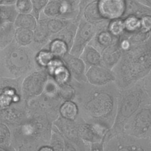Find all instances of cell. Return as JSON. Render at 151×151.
Listing matches in <instances>:
<instances>
[{"label":"cell","instance_id":"cell-1","mask_svg":"<svg viewBox=\"0 0 151 151\" xmlns=\"http://www.w3.org/2000/svg\"><path fill=\"white\" fill-rule=\"evenodd\" d=\"M151 70V34L140 44L132 45L122 51V57L113 68L115 83L119 90L128 88L142 80Z\"/></svg>","mask_w":151,"mask_h":151},{"label":"cell","instance_id":"cell-2","mask_svg":"<svg viewBox=\"0 0 151 151\" xmlns=\"http://www.w3.org/2000/svg\"><path fill=\"white\" fill-rule=\"evenodd\" d=\"M119 89L115 82L96 86L89 93L84 110L91 123L99 124L110 129L114 123L117 110Z\"/></svg>","mask_w":151,"mask_h":151},{"label":"cell","instance_id":"cell-3","mask_svg":"<svg viewBox=\"0 0 151 151\" xmlns=\"http://www.w3.org/2000/svg\"><path fill=\"white\" fill-rule=\"evenodd\" d=\"M147 103L151 102L145 91L142 80L128 88L119 90L114 122L111 128L106 133L104 141L123 132L127 120L140 107Z\"/></svg>","mask_w":151,"mask_h":151},{"label":"cell","instance_id":"cell-4","mask_svg":"<svg viewBox=\"0 0 151 151\" xmlns=\"http://www.w3.org/2000/svg\"><path fill=\"white\" fill-rule=\"evenodd\" d=\"M0 51V75L2 77L17 78L31 68L32 53L27 46L11 42Z\"/></svg>","mask_w":151,"mask_h":151},{"label":"cell","instance_id":"cell-5","mask_svg":"<svg viewBox=\"0 0 151 151\" xmlns=\"http://www.w3.org/2000/svg\"><path fill=\"white\" fill-rule=\"evenodd\" d=\"M104 151H151L150 137L141 138L122 132L104 141Z\"/></svg>","mask_w":151,"mask_h":151},{"label":"cell","instance_id":"cell-6","mask_svg":"<svg viewBox=\"0 0 151 151\" xmlns=\"http://www.w3.org/2000/svg\"><path fill=\"white\" fill-rule=\"evenodd\" d=\"M123 132L141 138L151 137V103L137 110L126 123Z\"/></svg>","mask_w":151,"mask_h":151},{"label":"cell","instance_id":"cell-7","mask_svg":"<svg viewBox=\"0 0 151 151\" xmlns=\"http://www.w3.org/2000/svg\"><path fill=\"white\" fill-rule=\"evenodd\" d=\"M107 20L99 23L87 21L83 17L78 20V24L73 45L69 52L77 57H80L85 47L90 44L98 29Z\"/></svg>","mask_w":151,"mask_h":151},{"label":"cell","instance_id":"cell-8","mask_svg":"<svg viewBox=\"0 0 151 151\" xmlns=\"http://www.w3.org/2000/svg\"><path fill=\"white\" fill-rule=\"evenodd\" d=\"M49 73L47 69L38 70L27 76L21 84V94L25 99L39 96L48 82Z\"/></svg>","mask_w":151,"mask_h":151},{"label":"cell","instance_id":"cell-9","mask_svg":"<svg viewBox=\"0 0 151 151\" xmlns=\"http://www.w3.org/2000/svg\"><path fill=\"white\" fill-rule=\"evenodd\" d=\"M110 129L94 123H84L78 125V136L81 142L86 146L97 143H104L106 133Z\"/></svg>","mask_w":151,"mask_h":151},{"label":"cell","instance_id":"cell-10","mask_svg":"<svg viewBox=\"0 0 151 151\" xmlns=\"http://www.w3.org/2000/svg\"><path fill=\"white\" fill-rule=\"evenodd\" d=\"M103 18L110 21L123 18L126 10V0H97Z\"/></svg>","mask_w":151,"mask_h":151},{"label":"cell","instance_id":"cell-11","mask_svg":"<svg viewBox=\"0 0 151 151\" xmlns=\"http://www.w3.org/2000/svg\"><path fill=\"white\" fill-rule=\"evenodd\" d=\"M87 83L90 84L101 86L114 82L116 78L112 70L103 65H93L88 67L86 73Z\"/></svg>","mask_w":151,"mask_h":151},{"label":"cell","instance_id":"cell-12","mask_svg":"<svg viewBox=\"0 0 151 151\" xmlns=\"http://www.w3.org/2000/svg\"><path fill=\"white\" fill-rule=\"evenodd\" d=\"M62 60L74 78L78 82H87L86 76L87 67L84 61L80 57L67 52L62 58Z\"/></svg>","mask_w":151,"mask_h":151},{"label":"cell","instance_id":"cell-13","mask_svg":"<svg viewBox=\"0 0 151 151\" xmlns=\"http://www.w3.org/2000/svg\"><path fill=\"white\" fill-rule=\"evenodd\" d=\"M108 22L109 21L100 27L89 44L95 47L100 52L106 48L116 43L119 40V37L114 36L108 30Z\"/></svg>","mask_w":151,"mask_h":151},{"label":"cell","instance_id":"cell-14","mask_svg":"<svg viewBox=\"0 0 151 151\" xmlns=\"http://www.w3.org/2000/svg\"><path fill=\"white\" fill-rule=\"evenodd\" d=\"M54 124L58 132L67 139L76 143L81 142L78 136V124L75 123L73 120L65 119L60 116L54 120Z\"/></svg>","mask_w":151,"mask_h":151},{"label":"cell","instance_id":"cell-15","mask_svg":"<svg viewBox=\"0 0 151 151\" xmlns=\"http://www.w3.org/2000/svg\"><path fill=\"white\" fill-rule=\"evenodd\" d=\"M101 54L102 65L112 70L119 61L122 55V50L119 45V40L116 43L104 49Z\"/></svg>","mask_w":151,"mask_h":151},{"label":"cell","instance_id":"cell-16","mask_svg":"<svg viewBox=\"0 0 151 151\" xmlns=\"http://www.w3.org/2000/svg\"><path fill=\"white\" fill-rule=\"evenodd\" d=\"M78 21L76 22L71 21L64 29H63L59 32L52 35L50 37V40H52L54 39H58L63 41L67 45L69 51L73 45L75 35L76 33V31L78 27Z\"/></svg>","mask_w":151,"mask_h":151},{"label":"cell","instance_id":"cell-17","mask_svg":"<svg viewBox=\"0 0 151 151\" xmlns=\"http://www.w3.org/2000/svg\"><path fill=\"white\" fill-rule=\"evenodd\" d=\"M24 117L22 111L13 106L0 107V120L10 124H17L21 122Z\"/></svg>","mask_w":151,"mask_h":151},{"label":"cell","instance_id":"cell-18","mask_svg":"<svg viewBox=\"0 0 151 151\" xmlns=\"http://www.w3.org/2000/svg\"><path fill=\"white\" fill-rule=\"evenodd\" d=\"M86 65L87 69L93 65H102L101 52L91 44H88L80 57Z\"/></svg>","mask_w":151,"mask_h":151},{"label":"cell","instance_id":"cell-19","mask_svg":"<svg viewBox=\"0 0 151 151\" xmlns=\"http://www.w3.org/2000/svg\"><path fill=\"white\" fill-rule=\"evenodd\" d=\"M147 14H151V8L136 0H126V10L123 18L131 15L141 18Z\"/></svg>","mask_w":151,"mask_h":151},{"label":"cell","instance_id":"cell-20","mask_svg":"<svg viewBox=\"0 0 151 151\" xmlns=\"http://www.w3.org/2000/svg\"><path fill=\"white\" fill-rule=\"evenodd\" d=\"M58 1L61 2L63 6V18L69 20H77L79 18L80 0Z\"/></svg>","mask_w":151,"mask_h":151},{"label":"cell","instance_id":"cell-21","mask_svg":"<svg viewBox=\"0 0 151 151\" xmlns=\"http://www.w3.org/2000/svg\"><path fill=\"white\" fill-rule=\"evenodd\" d=\"M15 30V27L14 23H0V50L12 42Z\"/></svg>","mask_w":151,"mask_h":151},{"label":"cell","instance_id":"cell-22","mask_svg":"<svg viewBox=\"0 0 151 151\" xmlns=\"http://www.w3.org/2000/svg\"><path fill=\"white\" fill-rule=\"evenodd\" d=\"M82 17L87 21L93 23H99L105 20L100 14L97 0L91 1L84 8Z\"/></svg>","mask_w":151,"mask_h":151},{"label":"cell","instance_id":"cell-23","mask_svg":"<svg viewBox=\"0 0 151 151\" xmlns=\"http://www.w3.org/2000/svg\"><path fill=\"white\" fill-rule=\"evenodd\" d=\"M34 31L33 41L38 45H42L47 42L50 39V34L47 24L46 19H39L38 24Z\"/></svg>","mask_w":151,"mask_h":151},{"label":"cell","instance_id":"cell-24","mask_svg":"<svg viewBox=\"0 0 151 151\" xmlns=\"http://www.w3.org/2000/svg\"><path fill=\"white\" fill-rule=\"evenodd\" d=\"M38 24V19L31 13H19L14 23L15 28H22L34 31Z\"/></svg>","mask_w":151,"mask_h":151},{"label":"cell","instance_id":"cell-25","mask_svg":"<svg viewBox=\"0 0 151 151\" xmlns=\"http://www.w3.org/2000/svg\"><path fill=\"white\" fill-rule=\"evenodd\" d=\"M14 40L19 45L28 46L33 41L34 31L26 28H15Z\"/></svg>","mask_w":151,"mask_h":151},{"label":"cell","instance_id":"cell-26","mask_svg":"<svg viewBox=\"0 0 151 151\" xmlns=\"http://www.w3.org/2000/svg\"><path fill=\"white\" fill-rule=\"evenodd\" d=\"M18 14L15 4H1L0 23H14Z\"/></svg>","mask_w":151,"mask_h":151},{"label":"cell","instance_id":"cell-27","mask_svg":"<svg viewBox=\"0 0 151 151\" xmlns=\"http://www.w3.org/2000/svg\"><path fill=\"white\" fill-rule=\"evenodd\" d=\"M123 19L124 29L121 35L129 36L141 29V18L131 15Z\"/></svg>","mask_w":151,"mask_h":151},{"label":"cell","instance_id":"cell-28","mask_svg":"<svg viewBox=\"0 0 151 151\" xmlns=\"http://www.w3.org/2000/svg\"><path fill=\"white\" fill-rule=\"evenodd\" d=\"M46 19V24L48 30L51 34L54 35L64 29L71 21L60 17H48Z\"/></svg>","mask_w":151,"mask_h":151},{"label":"cell","instance_id":"cell-29","mask_svg":"<svg viewBox=\"0 0 151 151\" xmlns=\"http://www.w3.org/2000/svg\"><path fill=\"white\" fill-rule=\"evenodd\" d=\"M49 50L56 58H62L67 52H69V48L66 43L58 39L51 40Z\"/></svg>","mask_w":151,"mask_h":151},{"label":"cell","instance_id":"cell-30","mask_svg":"<svg viewBox=\"0 0 151 151\" xmlns=\"http://www.w3.org/2000/svg\"><path fill=\"white\" fill-rule=\"evenodd\" d=\"M60 116L68 119L74 120L78 114L77 106L71 100L65 101L59 109Z\"/></svg>","mask_w":151,"mask_h":151},{"label":"cell","instance_id":"cell-31","mask_svg":"<svg viewBox=\"0 0 151 151\" xmlns=\"http://www.w3.org/2000/svg\"><path fill=\"white\" fill-rule=\"evenodd\" d=\"M42 12L47 17L61 18L62 5L58 0H50Z\"/></svg>","mask_w":151,"mask_h":151},{"label":"cell","instance_id":"cell-32","mask_svg":"<svg viewBox=\"0 0 151 151\" xmlns=\"http://www.w3.org/2000/svg\"><path fill=\"white\" fill-rule=\"evenodd\" d=\"M57 94L60 99L64 101L71 100L75 95L74 88L67 83L58 84Z\"/></svg>","mask_w":151,"mask_h":151},{"label":"cell","instance_id":"cell-33","mask_svg":"<svg viewBox=\"0 0 151 151\" xmlns=\"http://www.w3.org/2000/svg\"><path fill=\"white\" fill-rule=\"evenodd\" d=\"M108 30L115 37H119L124 32V22L123 18L114 19L109 21Z\"/></svg>","mask_w":151,"mask_h":151},{"label":"cell","instance_id":"cell-34","mask_svg":"<svg viewBox=\"0 0 151 151\" xmlns=\"http://www.w3.org/2000/svg\"><path fill=\"white\" fill-rule=\"evenodd\" d=\"M65 142L63 136L59 132H51L50 146L54 150H64Z\"/></svg>","mask_w":151,"mask_h":151},{"label":"cell","instance_id":"cell-35","mask_svg":"<svg viewBox=\"0 0 151 151\" xmlns=\"http://www.w3.org/2000/svg\"><path fill=\"white\" fill-rule=\"evenodd\" d=\"M55 58L50 50H42L37 55L35 60L40 66L47 67Z\"/></svg>","mask_w":151,"mask_h":151},{"label":"cell","instance_id":"cell-36","mask_svg":"<svg viewBox=\"0 0 151 151\" xmlns=\"http://www.w3.org/2000/svg\"><path fill=\"white\" fill-rule=\"evenodd\" d=\"M11 132L4 123L0 122V146L1 147L8 146L10 144Z\"/></svg>","mask_w":151,"mask_h":151},{"label":"cell","instance_id":"cell-37","mask_svg":"<svg viewBox=\"0 0 151 151\" xmlns=\"http://www.w3.org/2000/svg\"><path fill=\"white\" fill-rule=\"evenodd\" d=\"M50 0H31L32 11L31 14L38 20L41 13L43 11Z\"/></svg>","mask_w":151,"mask_h":151},{"label":"cell","instance_id":"cell-38","mask_svg":"<svg viewBox=\"0 0 151 151\" xmlns=\"http://www.w3.org/2000/svg\"><path fill=\"white\" fill-rule=\"evenodd\" d=\"M15 5L18 13L29 14L32 11L31 0H17Z\"/></svg>","mask_w":151,"mask_h":151},{"label":"cell","instance_id":"cell-39","mask_svg":"<svg viewBox=\"0 0 151 151\" xmlns=\"http://www.w3.org/2000/svg\"><path fill=\"white\" fill-rule=\"evenodd\" d=\"M142 80L145 91L151 102V70Z\"/></svg>","mask_w":151,"mask_h":151},{"label":"cell","instance_id":"cell-40","mask_svg":"<svg viewBox=\"0 0 151 151\" xmlns=\"http://www.w3.org/2000/svg\"><path fill=\"white\" fill-rule=\"evenodd\" d=\"M94 0H80L79 3V10H80V14H79V19L82 17V12L84 9V8L90 2L93 1Z\"/></svg>","mask_w":151,"mask_h":151},{"label":"cell","instance_id":"cell-41","mask_svg":"<svg viewBox=\"0 0 151 151\" xmlns=\"http://www.w3.org/2000/svg\"><path fill=\"white\" fill-rule=\"evenodd\" d=\"M144 5L151 8V0H136Z\"/></svg>","mask_w":151,"mask_h":151},{"label":"cell","instance_id":"cell-42","mask_svg":"<svg viewBox=\"0 0 151 151\" xmlns=\"http://www.w3.org/2000/svg\"><path fill=\"white\" fill-rule=\"evenodd\" d=\"M38 150H41V151H50V150H54L49 145V146H41Z\"/></svg>","mask_w":151,"mask_h":151},{"label":"cell","instance_id":"cell-43","mask_svg":"<svg viewBox=\"0 0 151 151\" xmlns=\"http://www.w3.org/2000/svg\"><path fill=\"white\" fill-rule=\"evenodd\" d=\"M17 0H2V4H7V5H11V4H15Z\"/></svg>","mask_w":151,"mask_h":151},{"label":"cell","instance_id":"cell-44","mask_svg":"<svg viewBox=\"0 0 151 151\" xmlns=\"http://www.w3.org/2000/svg\"><path fill=\"white\" fill-rule=\"evenodd\" d=\"M2 0H0V5L2 4Z\"/></svg>","mask_w":151,"mask_h":151},{"label":"cell","instance_id":"cell-45","mask_svg":"<svg viewBox=\"0 0 151 151\" xmlns=\"http://www.w3.org/2000/svg\"><path fill=\"white\" fill-rule=\"evenodd\" d=\"M150 34H151V31H150Z\"/></svg>","mask_w":151,"mask_h":151},{"label":"cell","instance_id":"cell-46","mask_svg":"<svg viewBox=\"0 0 151 151\" xmlns=\"http://www.w3.org/2000/svg\"><path fill=\"white\" fill-rule=\"evenodd\" d=\"M0 97H1V93H0Z\"/></svg>","mask_w":151,"mask_h":151},{"label":"cell","instance_id":"cell-47","mask_svg":"<svg viewBox=\"0 0 151 151\" xmlns=\"http://www.w3.org/2000/svg\"><path fill=\"white\" fill-rule=\"evenodd\" d=\"M150 140H151V137H150Z\"/></svg>","mask_w":151,"mask_h":151}]
</instances>
